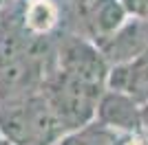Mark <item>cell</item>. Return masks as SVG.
<instances>
[{
  "label": "cell",
  "mask_w": 148,
  "mask_h": 145,
  "mask_svg": "<svg viewBox=\"0 0 148 145\" xmlns=\"http://www.w3.org/2000/svg\"><path fill=\"white\" fill-rule=\"evenodd\" d=\"M117 139H119V134L115 130L106 127L97 119H93L80 127L66 130L56 141V145H115Z\"/></svg>",
  "instance_id": "obj_9"
},
{
  "label": "cell",
  "mask_w": 148,
  "mask_h": 145,
  "mask_svg": "<svg viewBox=\"0 0 148 145\" xmlns=\"http://www.w3.org/2000/svg\"><path fill=\"white\" fill-rule=\"evenodd\" d=\"M104 90H106L104 86L91 84V81L77 79L62 70H56L53 77L44 81L42 92L49 99L51 108L66 132V130L80 127L95 119L97 101Z\"/></svg>",
  "instance_id": "obj_2"
},
{
  "label": "cell",
  "mask_w": 148,
  "mask_h": 145,
  "mask_svg": "<svg viewBox=\"0 0 148 145\" xmlns=\"http://www.w3.org/2000/svg\"><path fill=\"white\" fill-rule=\"evenodd\" d=\"M99 48L104 57L108 60V64H119V62H128L133 57H137L139 53L148 51V44L142 35V26H139V20H133V22H126L119 31H115L113 35L102 37L97 40Z\"/></svg>",
  "instance_id": "obj_7"
},
{
  "label": "cell",
  "mask_w": 148,
  "mask_h": 145,
  "mask_svg": "<svg viewBox=\"0 0 148 145\" xmlns=\"http://www.w3.org/2000/svg\"><path fill=\"white\" fill-rule=\"evenodd\" d=\"M108 60L104 57L102 48L95 44V40H82V37H69L60 46L58 55V70L73 75L77 79L91 81V84L104 86L108 77Z\"/></svg>",
  "instance_id": "obj_3"
},
{
  "label": "cell",
  "mask_w": 148,
  "mask_h": 145,
  "mask_svg": "<svg viewBox=\"0 0 148 145\" xmlns=\"http://www.w3.org/2000/svg\"><path fill=\"white\" fill-rule=\"evenodd\" d=\"M142 117H144V130H148V101L142 106Z\"/></svg>",
  "instance_id": "obj_12"
},
{
  "label": "cell",
  "mask_w": 148,
  "mask_h": 145,
  "mask_svg": "<svg viewBox=\"0 0 148 145\" xmlns=\"http://www.w3.org/2000/svg\"><path fill=\"white\" fill-rule=\"evenodd\" d=\"M58 0H22L20 22L31 37H47L60 24Z\"/></svg>",
  "instance_id": "obj_8"
},
{
  "label": "cell",
  "mask_w": 148,
  "mask_h": 145,
  "mask_svg": "<svg viewBox=\"0 0 148 145\" xmlns=\"http://www.w3.org/2000/svg\"><path fill=\"white\" fill-rule=\"evenodd\" d=\"M124 5L128 9V13L137 20L148 18V0H124Z\"/></svg>",
  "instance_id": "obj_10"
},
{
  "label": "cell",
  "mask_w": 148,
  "mask_h": 145,
  "mask_svg": "<svg viewBox=\"0 0 148 145\" xmlns=\"http://www.w3.org/2000/svg\"><path fill=\"white\" fill-rule=\"evenodd\" d=\"M0 145H5V139H2V134H0Z\"/></svg>",
  "instance_id": "obj_13"
},
{
  "label": "cell",
  "mask_w": 148,
  "mask_h": 145,
  "mask_svg": "<svg viewBox=\"0 0 148 145\" xmlns=\"http://www.w3.org/2000/svg\"><path fill=\"white\" fill-rule=\"evenodd\" d=\"M0 134L9 145H51L64 134L44 92L0 103Z\"/></svg>",
  "instance_id": "obj_1"
},
{
  "label": "cell",
  "mask_w": 148,
  "mask_h": 145,
  "mask_svg": "<svg viewBox=\"0 0 148 145\" xmlns=\"http://www.w3.org/2000/svg\"><path fill=\"white\" fill-rule=\"evenodd\" d=\"M95 119L117 134H135L144 130L142 103L135 101L130 95L106 88L97 101Z\"/></svg>",
  "instance_id": "obj_4"
},
{
  "label": "cell",
  "mask_w": 148,
  "mask_h": 145,
  "mask_svg": "<svg viewBox=\"0 0 148 145\" xmlns=\"http://www.w3.org/2000/svg\"><path fill=\"white\" fill-rule=\"evenodd\" d=\"M80 16L95 42L113 35L130 18L124 0H80Z\"/></svg>",
  "instance_id": "obj_5"
},
{
  "label": "cell",
  "mask_w": 148,
  "mask_h": 145,
  "mask_svg": "<svg viewBox=\"0 0 148 145\" xmlns=\"http://www.w3.org/2000/svg\"><path fill=\"white\" fill-rule=\"evenodd\" d=\"M106 88L126 92L144 106L148 101V51L139 53L128 62L111 64Z\"/></svg>",
  "instance_id": "obj_6"
},
{
  "label": "cell",
  "mask_w": 148,
  "mask_h": 145,
  "mask_svg": "<svg viewBox=\"0 0 148 145\" xmlns=\"http://www.w3.org/2000/svg\"><path fill=\"white\" fill-rule=\"evenodd\" d=\"M5 145H9V143H5Z\"/></svg>",
  "instance_id": "obj_14"
},
{
  "label": "cell",
  "mask_w": 148,
  "mask_h": 145,
  "mask_svg": "<svg viewBox=\"0 0 148 145\" xmlns=\"http://www.w3.org/2000/svg\"><path fill=\"white\" fill-rule=\"evenodd\" d=\"M115 145H144L142 141V132H135V134H119V139Z\"/></svg>",
  "instance_id": "obj_11"
}]
</instances>
